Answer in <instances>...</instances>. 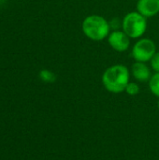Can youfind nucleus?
<instances>
[{"instance_id":"nucleus-1","label":"nucleus","mask_w":159,"mask_h":160,"mask_svg":"<svg viewBox=\"0 0 159 160\" xmlns=\"http://www.w3.org/2000/svg\"><path fill=\"white\" fill-rule=\"evenodd\" d=\"M130 70L122 64L109 67L102 74V84L105 89L113 94L125 92L127 85L130 82Z\"/></svg>"},{"instance_id":"nucleus-8","label":"nucleus","mask_w":159,"mask_h":160,"mask_svg":"<svg viewBox=\"0 0 159 160\" xmlns=\"http://www.w3.org/2000/svg\"><path fill=\"white\" fill-rule=\"evenodd\" d=\"M148 83L149 89L152 92V94L159 98V72H156L155 74L152 75Z\"/></svg>"},{"instance_id":"nucleus-10","label":"nucleus","mask_w":159,"mask_h":160,"mask_svg":"<svg viewBox=\"0 0 159 160\" xmlns=\"http://www.w3.org/2000/svg\"><path fill=\"white\" fill-rule=\"evenodd\" d=\"M140 86H139V84L138 83H136V82H129V83L127 85V87H126V90H125V92L127 94V95H129V96H137L139 93H140Z\"/></svg>"},{"instance_id":"nucleus-13","label":"nucleus","mask_w":159,"mask_h":160,"mask_svg":"<svg viewBox=\"0 0 159 160\" xmlns=\"http://www.w3.org/2000/svg\"><path fill=\"white\" fill-rule=\"evenodd\" d=\"M157 107H158V109H159V100H158V102H157Z\"/></svg>"},{"instance_id":"nucleus-5","label":"nucleus","mask_w":159,"mask_h":160,"mask_svg":"<svg viewBox=\"0 0 159 160\" xmlns=\"http://www.w3.org/2000/svg\"><path fill=\"white\" fill-rule=\"evenodd\" d=\"M107 39L112 49L118 52H124L128 50L131 38L122 29H120L112 31Z\"/></svg>"},{"instance_id":"nucleus-6","label":"nucleus","mask_w":159,"mask_h":160,"mask_svg":"<svg viewBox=\"0 0 159 160\" xmlns=\"http://www.w3.org/2000/svg\"><path fill=\"white\" fill-rule=\"evenodd\" d=\"M137 11L147 19L155 17L159 13V0H138Z\"/></svg>"},{"instance_id":"nucleus-4","label":"nucleus","mask_w":159,"mask_h":160,"mask_svg":"<svg viewBox=\"0 0 159 160\" xmlns=\"http://www.w3.org/2000/svg\"><path fill=\"white\" fill-rule=\"evenodd\" d=\"M157 52V46L154 40L147 38H141L133 45L131 55L136 62L147 63L150 62Z\"/></svg>"},{"instance_id":"nucleus-12","label":"nucleus","mask_w":159,"mask_h":160,"mask_svg":"<svg viewBox=\"0 0 159 160\" xmlns=\"http://www.w3.org/2000/svg\"><path fill=\"white\" fill-rule=\"evenodd\" d=\"M109 22H110L111 29H112V30H120V29H122V21L119 20L118 18H114Z\"/></svg>"},{"instance_id":"nucleus-3","label":"nucleus","mask_w":159,"mask_h":160,"mask_svg":"<svg viewBox=\"0 0 159 160\" xmlns=\"http://www.w3.org/2000/svg\"><path fill=\"white\" fill-rule=\"evenodd\" d=\"M122 30L130 38L139 39L147 30V18L138 11H131L123 18Z\"/></svg>"},{"instance_id":"nucleus-7","label":"nucleus","mask_w":159,"mask_h":160,"mask_svg":"<svg viewBox=\"0 0 159 160\" xmlns=\"http://www.w3.org/2000/svg\"><path fill=\"white\" fill-rule=\"evenodd\" d=\"M131 75L133 78L141 82H149V80L152 77L151 69L150 68L146 65V63L143 62H136L132 65L131 67Z\"/></svg>"},{"instance_id":"nucleus-2","label":"nucleus","mask_w":159,"mask_h":160,"mask_svg":"<svg viewBox=\"0 0 159 160\" xmlns=\"http://www.w3.org/2000/svg\"><path fill=\"white\" fill-rule=\"evenodd\" d=\"M83 34L93 41H102L108 38L111 33L109 21L103 16L92 14L87 16L82 24Z\"/></svg>"},{"instance_id":"nucleus-11","label":"nucleus","mask_w":159,"mask_h":160,"mask_svg":"<svg viewBox=\"0 0 159 160\" xmlns=\"http://www.w3.org/2000/svg\"><path fill=\"white\" fill-rule=\"evenodd\" d=\"M150 66L155 72H159V52H157L150 60Z\"/></svg>"},{"instance_id":"nucleus-9","label":"nucleus","mask_w":159,"mask_h":160,"mask_svg":"<svg viewBox=\"0 0 159 160\" xmlns=\"http://www.w3.org/2000/svg\"><path fill=\"white\" fill-rule=\"evenodd\" d=\"M38 77L39 79L44 82H47V83H52V82H54L55 80H56V76L55 74L49 70V69H41L38 73Z\"/></svg>"}]
</instances>
